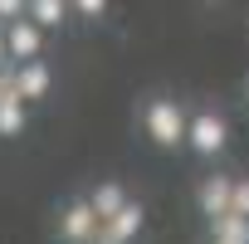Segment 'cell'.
<instances>
[{"mask_svg":"<svg viewBox=\"0 0 249 244\" xmlns=\"http://www.w3.org/2000/svg\"><path fill=\"white\" fill-rule=\"evenodd\" d=\"M186 117H191V107H186L181 98L152 93V98L142 103V132L152 137V147L176 152V147H186Z\"/></svg>","mask_w":249,"mask_h":244,"instance_id":"cell-1","label":"cell"},{"mask_svg":"<svg viewBox=\"0 0 249 244\" xmlns=\"http://www.w3.org/2000/svg\"><path fill=\"white\" fill-rule=\"evenodd\" d=\"M230 147V122H225V112L220 107H191V117H186V152H196V157H220Z\"/></svg>","mask_w":249,"mask_h":244,"instance_id":"cell-2","label":"cell"},{"mask_svg":"<svg viewBox=\"0 0 249 244\" xmlns=\"http://www.w3.org/2000/svg\"><path fill=\"white\" fill-rule=\"evenodd\" d=\"M10 88L20 93V103H44L54 93V69L49 59H25V64H10Z\"/></svg>","mask_w":249,"mask_h":244,"instance_id":"cell-3","label":"cell"},{"mask_svg":"<svg viewBox=\"0 0 249 244\" xmlns=\"http://www.w3.org/2000/svg\"><path fill=\"white\" fill-rule=\"evenodd\" d=\"M98 229H103V220L93 215L88 195H83V200H69V205L59 210V239H64V244H93Z\"/></svg>","mask_w":249,"mask_h":244,"instance_id":"cell-4","label":"cell"},{"mask_svg":"<svg viewBox=\"0 0 249 244\" xmlns=\"http://www.w3.org/2000/svg\"><path fill=\"white\" fill-rule=\"evenodd\" d=\"M5 59L25 64V59H44V30L35 20H15L5 25Z\"/></svg>","mask_w":249,"mask_h":244,"instance_id":"cell-5","label":"cell"},{"mask_svg":"<svg viewBox=\"0 0 249 244\" xmlns=\"http://www.w3.org/2000/svg\"><path fill=\"white\" fill-rule=\"evenodd\" d=\"M142 225H147V205L127 195V200H122V210H117L112 220H103L98 234H107V239H117V244H132V239L142 234Z\"/></svg>","mask_w":249,"mask_h":244,"instance_id":"cell-6","label":"cell"},{"mask_svg":"<svg viewBox=\"0 0 249 244\" xmlns=\"http://www.w3.org/2000/svg\"><path fill=\"white\" fill-rule=\"evenodd\" d=\"M230 186H234V176H205L200 181V191H196V205H200V215L205 220H215V215H230Z\"/></svg>","mask_w":249,"mask_h":244,"instance_id":"cell-7","label":"cell"},{"mask_svg":"<svg viewBox=\"0 0 249 244\" xmlns=\"http://www.w3.org/2000/svg\"><path fill=\"white\" fill-rule=\"evenodd\" d=\"M25 20H35V25L49 35V30L69 25L73 15H69V0H25Z\"/></svg>","mask_w":249,"mask_h":244,"instance_id":"cell-8","label":"cell"},{"mask_svg":"<svg viewBox=\"0 0 249 244\" xmlns=\"http://www.w3.org/2000/svg\"><path fill=\"white\" fill-rule=\"evenodd\" d=\"M30 127V103H20V93L0 98V137H20Z\"/></svg>","mask_w":249,"mask_h":244,"instance_id":"cell-9","label":"cell"},{"mask_svg":"<svg viewBox=\"0 0 249 244\" xmlns=\"http://www.w3.org/2000/svg\"><path fill=\"white\" fill-rule=\"evenodd\" d=\"M122 200H127V191H122L117 181H103V186H93V191H88V205H93V215H98V220H112V215L122 210Z\"/></svg>","mask_w":249,"mask_h":244,"instance_id":"cell-10","label":"cell"},{"mask_svg":"<svg viewBox=\"0 0 249 244\" xmlns=\"http://www.w3.org/2000/svg\"><path fill=\"white\" fill-rule=\"evenodd\" d=\"M210 244H249V220L244 215H215L210 220Z\"/></svg>","mask_w":249,"mask_h":244,"instance_id":"cell-11","label":"cell"},{"mask_svg":"<svg viewBox=\"0 0 249 244\" xmlns=\"http://www.w3.org/2000/svg\"><path fill=\"white\" fill-rule=\"evenodd\" d=\"M107 10H112V0H69V15L83 20V25H103Z\"/></svg>","mask_w":249,"mask_h":244,"instance_id":"cell-12","label":"cell"},{"mask_svg":"<svg viewBox=\"0 0 249 244\" xmlns=\"http://www.w3.org/2000/svg\"><path fill=\"white\" fill-rule=\"evenodd\" d=\"M230 215L249 220V176H234V186H230Z\"/></svg>","mask_w":249,"mask_h":244,"instance_id":"cell-13","label":"cell"},{"mask_svg":"<svg viewBox=\"0 0 249 244\" xmlns=\"http://www.w3.org/2000/svg\"><path fill=\"white\" fill-rule=\"evenodd\" d=\"M25 20V0H0V25H15Z\"/></svg>","mask_w":249,"mask_h":244,"instance_id":"cell-14","label":"cell"},{"mask_svg":"<svg viewBox=\"0 0 249 244\" xmlns=\"http://www.w3.org/2000/svg\"><path fill=\"white\" fill-rule=\"evenodd\" d=\"M5 93H15V88H10V69H0V98Z\"/></svg>","mask_w":249,"mask_h":244,"instance_id":"cell-15","label":"cell"},{"mask_svg":"<svg viewBox=\"0 0 249 244\" xmlns=\"http://www.w3.org/2000/svg\"><path fill=\"white\" fill-rule=\"evenodd\" d=\"M0 69H10V59H5V25H0Z\"/></svg>","mask_w":249,"mask_h":244,"instance_id":"cell-16","label":"cell"},{"mask_svg":"<svg viewBox=\"0 0 249 244\" xmlns=\"http://www.w3.org/2000/svg\"><path fill=\"white\" fill-rule=\"evenodd\" d=\"M93 244H117V239H107V234H98V239H93Z\"/></svg>","mask_w":249,"mask_h":244,"instance_id":"cell-17","label":"cell"}]
</instances>
